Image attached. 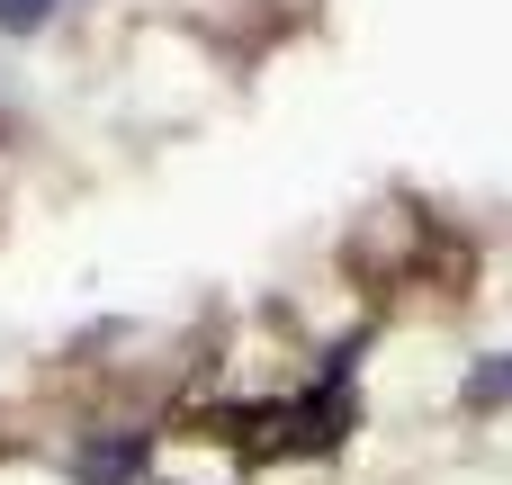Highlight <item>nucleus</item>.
<instances>
[{
	"mask_svg": "<svg viewBox=\"0 0 512 485\" xmlns=\"http://www.w3.org/2000/svg\"><path fill=\"white\" fill-rule=\"evenodd\" d=\"M144 468V432H117V441H90L81 459H72V477L81 485H126Z\"/></svg>",
	"mask_w": 512,
	"mask_h": 485,
	"instance_id": "1",
	"label": "nucleus"
},
{
	"mask_svg": "<svg viewBox=\"0 0 512 485\" xmlns=\"http://www.w3.org/2000/svg\"><path fill=\"white\" fill-rule=\"evenodd\" d=\"M477 414H495V405H512V351H495V360H477L468 369V387H459Z\"/></svg>",
	"mask_w": 512,
	"mask_h": 485,
	"instance_id": "2",
	"label": "nucleus"
},
{
	"mask_svg": "<svg viewBox=\"0 0 512 485\" xmlns=\"http://www.w3.org/2000/svg\"><path fill=\"white\" fill-rule=\"evenodd\" d=\"M45 18H54V0H0V36H27Z\"/></svg>",
	"mask_w": 512,
	"mask_h": 485,
	"instance_id": "3",
	"label": "nucleus"
}]
</instances>
